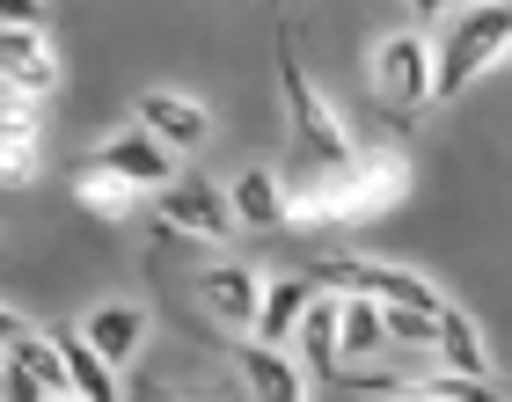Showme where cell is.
Returning a JSON list of instances; mask_svg holds the SVG:
<instances>
[{
	"instance_id": "cell-1",
	"label": "cell",
	"mask_w": 512,
	"mask_h": 402,
	"mask_svg": "<svg viewBox=\"0 0 512 402\" xmlns=\"http://www.w3.org/2000/svg\"><path fill=\"white\" fill-rule=\"evenodd\" d=\"M278 96H286V117H293V147L308 161V176H344L359 161L352 132H344V117L322 103V88L308 81V66H300L293 37H278Z\"/></svg>"
},
{
	"instance_id": "cell-2",
	"label": "cell",
	"mask_w": 512,
	"mask_h": 402,
	"mask_svg": "<svg viewBox=\"0 0 512 402\" xmlns=\"http://www.w3.org/2000/svg\"><path fill=\"white\" fill-rule=\"evenodd\" d=\"M505 52H512V8H505V0L461 8L454 30L432 44V103H454L461 88H469L476 74H491Z\"/></svg>"
},
{
	"instance_id": "cell-3",
	"label": "cell",
	"mask_w": 512,
	"mask_h": 402,
	"mask_svg": "<svg viewBox=\"0 0 512 402\" xmlns=\"http://www.w3.org/2000/svg\"><path fill=\"white\" fill-rule=\"evenodd\" d=\"M315 286H330V293H366V300H381V307H417V315H439V307H447V293H439L425 271L381 264V256H344V264H322Z\"/></svg>"
},
{
	"instance_id": "cell-4",
	"label": "cell",
	"mask_w": 512,
	"mask_h": 402,
	"mask_svg": "<svg viewBox=\"0 0 512 402\" xmlns=\"http://www.w3.org/2000/svg\"><path fill=\"white\" fill-rule=\"evenodd\" d=\"M374 96L395 117H417L432 103V44H425V30H395V37L374 44Z\"/></svg>"
},
{
	"instance_id": "cell-5",
	"label": "cell",
	"mask_w": 512,
	"mask_h": 402,
	"mask_svg": "<svg viewBox=\"0 0 512 402\" xmlns=\"http://www.w3.org/2000/svg\"><path fill=\"white\" fill-rule=\"evenodd\" d=\"M44 176V110L37 96L0 88V191H30Z\"/></svg>"
},
{
	"instance_id": "cell-6",
	"label": "cell",
	"mask_w": 512,
	"mask_h": 402,
	"mask_svg": "<svg viewBox=\"0 0 512 402\" xmlns=\"http://www.w3.org/2000/svg\"><path fill=\"white\" fill-rule=\"evenodd\" d=\"M132 125H147L161 147L191 154V147H205V139H213V110H205L198 96H183V88H139Z\"/></svg>"
},
{
	"instance_id": "cell-7",
	"label": "cell",
	"mask_w": 512,
	"mask_h": 402,
	"mask_svg": "<svg viewBox=\"0 0 512 402\" xmlns=\"http://www.w3.org/2000/svg\"><path fill=\"white\" fill-rule=\"evenodd\" d=\"M242 220L213 183H169L161 191V234H191V242H227Z\"/></svg>"
},
{
	"instance_id": "cell-8",
	"label": "cell",
	"mask_w": 512,
	"mask_h": 402,
	"mask_svg": "<svg viewBox=\"0 0 512 402\" xmlns=\"http://www.w3.org/2000/svg\"><path fill=\"white\" fill-rule=\"evenodd\" d=\"M96 169L139 183V191H169V183H176V147H161L147 125H125L118 139H103V147H96Z\"/></svg>"
},
{
	"instance_id": "cell-9",
	"label": "cell",
	"mask_w": 512,
	"mask_h": 402,
	"mask_svg": "<svg viewBox=\"0 0 512 402\" xmlns=\"http://www.w3.org/2000/svg\"><path fill=\"white\" fill-rule=\"evenodd\" d=\"M0 88L37 96V103L59 88V52L44 44V30H0Z\"/></svg>"
},
{
	"instance_id": "cell-10",
	"label": "cell",
	"mask_w": 512,
	"mask_h": 402,
	"mask_svg": "<svg viewBox=\"0 0 512 402\" xmlns=\"http://www.w3.org/2000/svg\"><path fill=\"white\" fill-rule=\"evenodd\" d=\"M198 307H205V315H220L227 329H256L264 278H256L249 264H213V271H198Z\"/></svg>"
},
{
	"instance_id": "cell-11",
	"label": "cell",
	"mask_w": 512,
	"mask_h": 402,
	"mask_svg": "<svg viewBox=\"0 0 512 402\" xmlns=\"http://www.w3.org/2000/svg\"><path fill=\"white\" fill-rule=\"evenodd\" d=\"M235 373H242V388L249 402H308V373H300L278 344H235Z\"/></svg>"
},
{
	"instance_id": "cell-12",
	"label": "cell",
	"mask_w": 512,
	"mask_h": 402,
	"mask_svg": "<svg viewBox=\"0 0 512 402\" xmlns=\"http://www.w3.org/2000/svg\"><path fill=\"white\" fill-rule=\"evenodd\" d=\"M147 329H154V322H147V307H139V300H103V307H88L81 337H88L110 366L125 373V366L139 359V344H147Z\"/></svg>"
},
{
	"instance_id": "cell-13",
	"label": "cell",
	"mask_w": 512,
	"mask_h": 402,
	"mask_svg": "<svg viewBox=\"0 0 512 402\" xmlns=\"http://www.w3.org/2000/svg\"><path fill=\"white\" fill-rule=\"evenodd\" d=\"M315 278H271V286H264V307H256V329H249V337L256 344H278V351H286L293 337H300V322H308V307H315Z\"/></svg>"
},
{
	"instance_id": "cell-14",
	"label": "cell",
	"mask_w": 512,
	"mask_h": 402,
	"mask_svg": "<svg viewBox=\"0 0 512 402\" xmlns=\"http://www.w3.org/2000/svg\"><path fill=\"white\" fill-rule=\"evenodd\" d=\"M59 359H66V395H81V402H132L125 381H118V366H110L81 329H66V337H59Z\"/></svg>"
},
{
	"instance_id": "cell-15",
	"label": "cell",
	"mask_w": 512,
	"mask_h": 402,
	"mask_svg": "<svg viewBox=\"0 0 512 402\" xmlns=\"http://www.w3.org/2000/svg\"><path fill=\"white\" fill-rule=\"evenodd\" d=\"M432 351H439V366H447L454 381H491V344H483V329L461 315L454 300L439 307V337H432Z\"/></svg>"
},
{
	"instance_id": "cell-16",
	"label": "cell",
	"mask_w": 512,
	"mask_h": 402,
	"mask_svg": "<svg viewBox=\"0 0 512 402\" xmlns=\"http://www.w3.org/2000/svg\"><path fill=\"white\" fill-rule=\"evenodd\" d=\"M227 205H235V220L242 227H286V183H278L271 169H242L235 176V191H227Z\"/></svg>"
},
{
	"instance_id": "cell-17",
	"label": "cell",
	"mask_w": 512,
	"mask_h": 402,
	"mask_svg": "<svg viewBox=\"0 0 512 402\" xmlns=\"http://www.w3.org/2000/svg\"><path fill=\"white\" fill-rule=\"evenodd\" d=\"M388 307L381 300H366V293H337V344H344V359H366V351H381L388 344Z\"/></svg>"
},
{
	"instance_id": "cell-18",
	"label": "cell",
	"mask_w": 512,
	"mask_h": 402,
	"mask_svg": "<svg viewBox=\"0 0 512 402\" xmlns=\"http://www.w3.org/2000/svg\"><path fill=\"white\" fill-rule=\"evenodd\" d=\"M293 344L308 351V366H315V373H337L344 344H337V293H330V286L315 293V307H308V322H300V337H293Z\"/></svg>"
},
{
	"instance_id": "cell-19",
	"label": "cell",
	"mask_w": 512,
	"mask_h": 402,
	"mask_svg": "<svg viewBox=\"0 0 512 402\" xmlns=\"http://www.w3.org/2000/svg\"><path fill=\"white\" fill-rule=\"evenodd\" d=\"M74 198L96 212V220H125L132 198H139V183H125V176H110V169H96V161H88V169L74 176Z\"/></svg>"
},
{
	"instance_id": "cell-20",
	"label": "cell",
	"mask_w": 512,
	"mask_h": 402,
	"mask_svg": "<svg viewBox=\"0 0 512 402\" xmlns=\"http://www.w3.org/2000/svg\"><path fill=\"white\" fill-rule=\"evenodd\" d=\"M8 359H15V366H30L37 381H52V395H66V359H59V337H30V329H22V337L8 344Z\"/></svg>"
},
{
	"instance_id": "cell-21",
	"label": "cell",
	"mask_w": 512,
	"mask_h": 402,
	"mask_svg": "<svg viewBox=\"0 0 512 402\" xmlns=\"http://www.w3.org/2000/svg\"><path fill=\"white\" fill-rule=\"evenodd\" d=\"M388 344H417V351H432V337H439V315H417V307H388Z\"/></svg>"
},
{
	"instance_id": "cell-22",
	"label": "cell",
	"mask_w": 512,
	"mask_h": 402,
	"mask_svg": "<svg viewBox=\"0 0 512 402\" xmlns=\"http://www.w3.org/2000/svg\"><path fill=\"white\" fill-rule=\"evenodd\" d=\"M8 366H15V359H8ZM8 402H59V395H52V381H37L30 366H15V373H8Z\"/></svg>"
},
{
	"instance_id": "cell-23",
	"label": "cell",
	"mask_w": 512,
	"mask_h": 402,
	"mask_svg": "<svg viewBox=\"0 0 512 402\" xmlns=\"http://www.w3.org/2000/svg\"><path fill=\"white\" fill-rule=\"evenodd\" d=\"M0 30H44V0H0Z\"/></svg>"
},
{
	"instance_id": "cell-24",
	"label": "cell",
	"mask_w": 512,
	"mask_h": 402,
	"mask_svg": "<svg viewBox=\"0 0 512 402\" xmlns=\"http://www.w3.org/2000/svg\"><path fill=\"white\" fill-rule=\"evenodd\" d=\"M432 402H512V395H491L483 381H461V388H447V395H432Z\"/></svg>"
},
{
	"instance_id": "cell-25",
	"label": "cell",
	"mask_w": 512,
	"mask_h": 402,
	"mask_svg": "<svg viewBox=\"0 0 512 402\" xmlns=\"http://www.w3.org/2000/svg\"><path fill=\"white\" fill-rule=\"evenodd\" d=\"M15 337H22V315H15V307H0V351H8Z\"/></svg>"
},
{
	"instance_id": "cell-26",
	"label": "cell",
	"mask_w": 512,
	"mask_h": 402,
	"mask_svg": "<svg viewBox=\"0 0 512 402\" xmlns=\"http://www.w3.org/2000/svg\"><path fill=\"white\" fill-rule=\"evenodd\" d=\"M403 8H410V15H425V22H432V15H447V8H454V0H403Z\"/></svg>"
},
{
	"instance_id": "cell-27",
	"label": "cell",
	"mask_w": 512,
	"mask_h": 402,
	"mask_svg": "<svg viewBox=\"0 0 512 402\" xmlns=\"http://www.w3.org/2000/svg\"><path fill=\"white\" fill-rule=\"evenodd\" d=\"M132 402H191V395H161V388H125Z\"/></svg>"
},
{
	"instance_id": "cell-28",
	"label": "cell",
	"mask_w": 512,
	"mask_h": 402,
	"mask_svg": "<svg viewBox=\"0 0 512 402\" xmlns=\"http://www.w3.org/2000/svg\"><path fill=\"white\" fill-rule=\"evenodd\" d=\"M8 373H15V366H8V351H0V402H8Z\"/></svg>"
},
{
	"instance_id": "cell-29",
	"label": "cell",
	"mask_w": 512,
	"mask_h": 402,
	"mask_svg": "<svg viewBox=\"0 0 512 402\" xmlns=\"http://www.w3.org/2000/svg\"><path fill=\"white\" fill-rule=\"evenodd\" d=\"M59 402H81V395H59Z\"/></svg>"
},
{
	"instance_id": "cell-30",
	"label": "cell",
	"mask_w": 512,
	"mask_h": 402,
	"mask_svg": "<svg viewBox=\"0 0 512 402\" xmlns=\"http://www.w3.org/2000/svg\"><path fill=\"white\" fill-rule=\"evenodd\" d=\"M461 8H476V0H461Z\"/></svg>"
},
{
	"instance_id": "cell-31",
	"label": "cell",
	"mask_w": 512,
	"mask_h": 402,
	"mask_svg": "<svg viewBox=\"0 0 512 402\" xmlns=\"http://www.w3.org/2000/svg\"><path fill=\"white\" fill-rule=\"evenodd\" d=\"M271 8H286V0H271Z\"/></svg>"
},
{
	"instance_id": "cell-32",
	"label": "cell",
	"mask_w": 512,
	"mask_h": 402,
	"mask_svg": "<svg viewBox=\"0 0 512 402\" xmlns=\"http://www.w3.org/2000/svg\"><path fill=\"white\" fill-rule=\"evenodd\" d=\"M505 8H512V0H505Z\"/></svg>"
}]
</instances>
